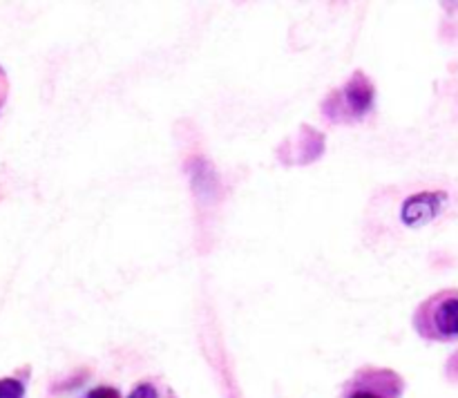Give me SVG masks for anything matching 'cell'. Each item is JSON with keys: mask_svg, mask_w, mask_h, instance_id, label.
I'll list each match as a JSON object with an SVG mask.
<instances>
[{"mask_svg": "<svg viewBox=\"0 0 458 398\" xmlns=\"http://www.w3.org/2000/svg\"><path fill=\"white\" fill-rule=\"evenodd\" d=\"M376 85L362 70H356L340 88H334L320 103V112L329 123H358L374 110Z\"/></svg>", "mask_w": 458, "mask_h": 398, "instance_id": "obj_1", "label": "cell"}, {"mask_svg": "<svg viewBox=\"0 0 458 398\" xmlns=\"http://www.w3.org/2000/svg\"><path fill=\"white\" fill-rule=\"evenodd\" d=\"M416 334L432 343L458 340V289H443L416 307L411 318Z\"/></svg>", "mask_w": 458, "mask_h": 398, "instance_id": "obj_2", "label": "cell"}, {"mask_svg": "<svg viewBox=\"0 0 458 398\" xmlns=\"http://www.w3.org/2000/svg\"><path fill=\"white\" fill-rule=\"evenodd\" d=\"M405 378L387 367H360L340 389V398H401Z\"/></svg>", "mask_w": 458, "mask_h": 398, "instance_id": "obj_3", "label": "cell"}, {"mask_svg": "<svg viewBox=\"0 0 458 398\" xmlns=\"http://www.w3.org/2000/svg\"><path fill=\"white\" fill-rule=\"evenodd\" d=\"M447 204V192L443 191H423L407 197L401 208V219L405 226H423L432 222Z\"/></svg>", "mask_w": 458, "mask_h": 398, "instance_id": "obj_4", "label": "cell"}, {"mask_svg": "<svg viewBox=\"0 0 458 398\" xmlns=\"http://www.w3.org/2000/svg\"><path fill=\"white\" fill-rule=\"evenodd\" d=\"M325 152V137L318 130L304 125L302 137H295L293 141L284 143V155H280V161H289L291 155H295L293 164H311Z\"/></svg>", "mask_w": 458, "mask_h": 398, "instance_id": "obj_5", "label": "cell"}, {"mask_svg": "<svg viewBox=\"0 0 458 398\" xmlns=\"http://www.w3.org/2000/svg\"><path fill=\"white\" fill-rule=\"evenodd\" d=\"M125 398H179L170 385H165L161 378H148L134 385Z\"/></svg>", "mask_w": 458, "mask_h": 398, "instance_id": "obj_6", "label": "cell"}, {"mask_svg": "<svg viewBox=\"0 0 458 398\" xmlns=\"http://www.w3.org/2000/svg\"><path fill=\"white\" fill-rule=\"evenodd\" d=\"M25 380L18 376H4L0 378V398H25Z\"/></svg>", "mask_w": 458, "mask_h": 398, "instance_id": "obj_7", "label": "cell"}, {"mask_svg": "<svg viewBox=\"0 0 458 398\" xmlns=\"http://www.w3.org/2000/svg\"><path fill=\"white\" fill-rule=\"evenodd\" d=\"M79 398H123V396H121L119 389L112 387V385H98V387L88 389V392Z\"/></svg>", "mask_w": 458, "mask_h": 398, "instance_id": "obj_8", "label": "cell"}, {"mask_svg": "<svg viewBox=\"0 0 458 398\" xmlns=\"http://www.w3.org/2000/svg\"><path fill=\"white\" fill-rule=\"evenodd\" d=\"M85 378H89V371H81V374H79V376H74V378L63 380V383L54 385V387L49 389V392H52V394H63V392H67V389H76V387H79L81 383H83Z\"/></svg>", "mask_w": 458, "mask_h": 398, "instance_id": "obj_9", "label": "cell"}, {"mask_svg": "<svg viewBox=\"0 0 458 398\" xmlns=\"http://www.w3.org/2000/svg\"><path fill=\"white\" fill-rule=\"evenodd\" d=\"M445 378L450 383H458V351L452 353L445 362Z\"/></svg>", "mask_w": 458, "mask_h": 398, "instance_id": "obj_10", "label": "cell"}]
</instances>
